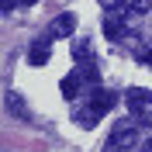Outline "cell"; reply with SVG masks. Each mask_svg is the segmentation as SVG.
I'll return each mask as SVG.
<instances>
[{
  "mask_svg": "<svg viewBox=\"0 0 152 152\" xmlns=\"http://www.w3.org/2000/svg\"><path fill=\"white\" fill-rule=\"evenodd\" d=\"M135 145H138V124L135 121H118L111 138L104 142V152H124V149H135Z\"/></svg>",
  "mask_w": 152,
  "mask_h": 152,
  "instance_id": "1",
  "label": "cell"
},
{
  "mask_svg": "<svg viewBox=\"0 0 152 152\" xmlns=\"http://www.w3.org/2000/svg\"><path fill=\"white\" fill-rule=\"evenodd\" d=\"M124 104H128V111H132L135 118H149L152 114V94L145 86H132V90L124 94Z\"/></svg>",
  "mask_w": 152,
  "mask_h": 152,
  "instance_id": "2",
  "label": "cell"
},
{
  "mask_svg": "<svg viewBox=\"0 0 152 152\" xmlns=\"http://www.w3.org/2000/svg\"><path fill=\"white\" fill-rule=\"evenodd\" d=\"M73 118H76V124H83V128H94L100 118H104V111L90 100V97H83V107H76L73 111Z\"/></svg>",
  "mask_w": 152,
  "mask_h": 152,
  "instance_id": "3",
  "label": "cell"
},
{
  "mask_svg": "<svg viewBox=\"0 0 152 152\" xmlns=\"http://www.w3.org/2000/svg\"><path fill=\"white\" fill-rule=\"evenodd\" d=\"M104 35L111 38V42H121V38L128 35V31H124V14H121L118 7L107 10V18H104Z\"/></svg>",
  "mask_w": 152,
  "mask_h": 152,
  "instance_id": "4",
  "label": "cell"
},
{
  "mask_svg": "<svg viewBox=\"0 0 152 152\" xmlns=\"http://www.w3.org/2000/svg\"><path fill=\"white\" fill-rule=\"evenodd\" d=\"M73 31H76V14H59L52 21V35L56 38H69Z\"/></svg>",
  "mask_w": 152,
  "mask_h": 152,
  "instance_id": "5",
  "label": "cell"
},
{
  "mask_svg": "<svg viewBox=\"0 0 152 152\" xmlns=\"http://www.w3.org/2000/svg\"><path fill=\"white\" fill-rule=\"evenodd\" d=\"M80 90H83V73L76 69V73H69L66 80H62V97L76 100V97H80Z\"/></svg>",
  "mask_w": 152,
  "mask_h": 152,
  "instance_id": "6",
  "label": "cell"
},
{
  "mask_svg": "<svg viewBox=\"0 0 152 152\" xmlns=\"http://www.w3.org/2000/svg\"><path fill=\"white\" fill-rule=\"evenodd\" d=\"M90 100H94V104L100 107L104 114L118 107V94H111V90H94V94H90Z\"/></svg>",
  "mask_w": 152,
  "mask_h": 152,
  "instance_id": "7",
  "label": "cell"
},
{
  "mask_svg": "<svg viewBox=\"0 0 152 152\" xmlns=\"http://www.w3.org/2000/svg\"><path fill=\"white\" fill-rule=\"evenodd\" d=\"M7 111H10V114H18L21 121H28V118H31V111L24 107V100H21V94H14V90L7 94Z\"/></svg>",
  "mask_w": 152,
  "mask_h": 152,
  "instance_id": "8",
  "label": "cell"
},
{
  "mask_svg": "<svg viewBox=\"0 0 152 152\" xmlns=\"http://www.w3.org/2000/svg\"><path fill=\"white\" fill-rule=\"evenodd\" d=\"M28 62H31V66H45V62H48V42H35V45H31Z\"/></svg>",
  "mask_w": 152,
  "mask_h": 152,
  "instance_id": "9",
  "label": "cell"
},
{
  "mask_svg": "<svg viewBox=\"0 0 152 152\" xmlns=\"http://www.w3.org/2000/svg\"><path fill=\"white\" fill-rule=\"evenodd\" d=\"M73 56L76 59H86V62H90V59H94V48H90V42H73Z\"/></svg>",
  "mask_w": 152,
  "mask_h": 152,
  "instance_id": "10",
  "label": "cell"
},
{
  "mask_svg": "<svg viewBox=\"0 0 152 152\" xmlns=\"http://www.w3.org/2000/svg\"><path fill=\"white\" fill-rule=\"evenodd\" d=\"M149 7H152V0H132V4H128V10H132V14H145Z\"/></svg>",
  "mask_w": 152,
  "mask_h": 152,
  "instance_id": "11",
  "label": "cell"
},
{
  "mask_svg": "<svg viewBox=\"0 0 152 152\" xmlns=\"http://www.w3.org/2000/svg\"><path fill=\"white\" fill-rule=\"evenodd\" d=\"M18 4H21V0H0V10H4V14H10Z\"/></svg>",
  "mask_w": 152,
  "mask_h": 152,
  "instance_id": "12",
  "label": "cell"
},
{
  "mask_svg": "<svg viewBox=\"0 0 152 152\" xmlns=\"http://www.w3.org/2000/svg\"><path fill=\"white\" fill-rule=\"evenodd\" d=\"M138 59H142L145 66H152V48H145V52H142V56H138Z\"/></svg>",
  "mask_w": 152,
  "mask_h": 152,
  "instance_id": "13",
  "label": "cell"
},
{
  "mask_svg": "<svg viewBox=\"0 0 152 152\" xmlns=\"http://www.w3.org/2000/svg\"><path fill=\"white\" fill-rule=\"evenodd\" d=\"M100 4H104V7H118V4H121V0H100Z\"/></svg>",
  "mask_w": 152,
  "mask_h": 152,
  "instance_id": "14",
  "label": "cell"
},
{
  "mask_svg": "<svg viewBox=\"0 0 152 152\" xmlns=\"http://www.w3.org/2000/svg\"><path fill=\"white\" fill-rule=\"evenodd\" d=\"M142 152H152V138H149V142H145V145H142Z\"/></svg>",
  "mask_w": 152,
  "mask_h": 152,
  "instance_id": "15",
  "label": "cell"
},
{
  "mask_svg": "<svg viewBox=\"0 0 152 152\" xmlns=\"http://www.w3.org/2000/svg\"><path fill=\"white\" fill-rule=\"evenodd\" d=\"M21 4H38V0H21Z\"/></svg>",
  "mask_w": 152,
  "mask_h": 152,
  "instance_id": "16",
  "label": "cell"
}]
</instances>
